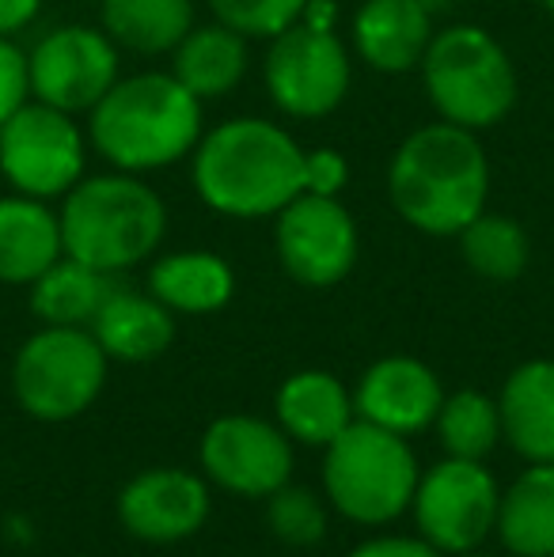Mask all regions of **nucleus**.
I'll return each mask as SVG.
<instances>
[{"label":"nucleus","instance_id":"a211bd4d","mask_svg":"<svg viewBox=\"0 0 554 557\" xmlns=\"http://www.w3.org/2000/svg\"><path fill=\"white\" fill-rule=\"evenodd\" d=\"M502 441L525 462H554V360H525L497 395Z\"/></svg>","mask_w":554,"mask_h":557},{"label":"nucleus","instance_id":"dca6fc26","mask_svg":"<svg viewBox=\"0 0 554 557\" xmlns=\"http://www.w3.org/2000/svg\"><path fill=\"white\" fill-rule=\"evenodd\" d=\"M433 35V12L421 0H365L354 15V46L377 73L418 69Z\"/></svg>","mask_w":554,"mask_h":557},{"label":"nucleus","instance_id":"0eeeda50","mask_svg":"<svg viewBox=\"0 0 554 557\" xmlns=\"http://www.w3.org/2000/svg\"><path fill=\"white\" fill-rule=\"evenodd\" d=\"M107 352L88 326H42L12 360V391L35 421H73L103 395Z\"/></svg>","mask_w":554,"mask_h":557},{"label":"nucleus","instance_id":"c85d7f7f","mask_svg":"<svg viewBox=\"0 0 554 557\" xmlns=\"http://www.w3.org/2000/svg\"><path fill=\"white\" fill-rule=\"evenodd\" d=\"M217 23L244 38H278L304 20L308 0H209Z\"/></svg>","mask_w":554,"mask_h":557},{"label":"nucleus","instance_id":"2eb2a0df","mask_svg":"<svg viewBox=\"0 0 554 557\" xmlns=\"http://www.w3.org/2000/svg\"><path fill=\"white\" fill-rule=\"evenodd\" d=\"M441 403L444 387L433 368L418 357H403V352L369 364L354 387L357 421H369V425L399 436H415L433 425Z\"/></svg>","mask_w":554,"mask_h":557},{"label":"nucleus","instance_id":"b1692460","mask_svg":"<svg viewBox=\"0 0 554 557\" xmlns=\"http://www.w3.org/2000/svg\"><path fill=\"white\" fill-rule=\"evenodd\" d=\"M111 288V273L61 255L42 277L30 281V311L46 326H91Z\"/></svg>","mask_w":554,"mask_h":557},{"label":"nucleus","instance_id":"7ed1b4c3","mask_svg":"<svg viewBox=\"0 0 554 557\" xmlns=\"http://www.w3.org/2000/svg\"><path fill=\"white\" fill-rule=\"evenodd\" d=\"M88 137L114 171H160L201 140V99L175 73H137L91 107Z\"/></svg>","mask_w":554,"mask_h":557},{"label":"nucleus","instance_id":"72a5a7b5","mask_svg":"<svg viewBox=\"0 0 554 557\" xmlns=\"http://www.w3.org/2000/svg\"><path fill=\"white\" fill-rule=\"evenodd\" d=\"M334 20H338L334 0H308V8H304V23L316 30H334Z\"/></svg>","mask_w":554,"mask_h":557},{"label":"nucleus","instance_id":"f704fd0d","mask_svg":"<svg viewBox=\"0 0 554 557\" xmlns=\"http://www.w3.org/2000/svg\"><path fill=\"white\" fill-rule=\"evenodd\" d=\"M421 4H426V8H429V12H433V15H436V12H444V8H448V4H452V0H421Z\"/></svg>","mask_w":554,"mask_h":557},{"label":"nucleus","instance_id":"1a4fd4ad","mask_svg":"<svg viewBox=\"0 0 554 557\" xmlns=\"http://www.w3.org/2000/svg\"><path fill=\"white\" fill-rule=\"evenodd\" d=\"M84 133L73 114L27 99L0 125V175L27 198H65L84 178Z\"/></svg>","mask_w":554,"mask_h":557},{"label":"nucleus","instance_id":"393cba45","mask_svg":"<svg viewBox=\"0 0 554 557\" xmlns=\"http://www.w3.org/2000/svg\"><path fill=\"white\" fill-rule=\"evenodd\" d=\"M103 30L134 53H168L190 35L194 0H103Z\"/></svg>","mask_w":554,"mask_h":557},{"label":"nucleus","instance_id":"2f4dec72","mask_svg":"<svg viewBox=\"0 0 554 557\" xmlns=\"http://www.w3.org/2000/svg\"><path fill=\"white\" fill-rule=\"evenodd\" d=\"M349 557H444L436 546H429L426 539H410V535H380V539H365L361 546H354Z\"/></svg>","mask_w":554,"mask_h":557},{"label":"nucleus","instance_id":"f03ea898","mask_svg":"<svg viewBox=\"0 0 554 557\" xmlns=\"http://www.w3.org/2000/svg\"><path fill=\"white\" fill-rule=\"evenodd\" d=\"M387 198L418 232H464L490 198V160L475 129L436 122L410 133L387 163Z\"/></svg>","mask_w":554,"mask_h":557},{"label":"nucleus","instance_id":"a878e982","mask_svg":"<svg viewBox=\"0 0 554 557\" xmlns=\"http://www.w3.org/2000/svg\"><path fill=\"white\" fill-rule=\"evenodd\" d=\"M464 262L487 281H517L528 270V232L502 213H479L459 232Z\"/></svg>","mask_w":554,"mask_h":557},{"label":"nucleus","instance_id":"f257e3e1","mask_svg":"<svg viewBox=\"0 0 554 557\" xmlns=\"http://www.w3.org/2000/svg\"><path fill=\"white\" fill-rule=\"evenodd\" d=\"M304 148L267 117H232L194 148V190L232 221L278 216L304 194Z\"/></svg>","mask_w":554,"mask_h":557},{"label":"nucleus","instance_id":"473e14b6","mask_svg":"<svg viewBox=\"0 0 554 557\" xmlns=\"http://www.w3.org/2000/svg\"><path fill=\"white\" fill-rule=\"evenodd\" d=\"M42 0H0V35H15L38 15Z\"/></svg>","mask_w":554,"mask_h":557},{"label":"nucleus","instance_id":"f8f14e48","mask_svg":"<svg viewBox=\"0 0 554 557\" xmlns=\"http://www.w3.org/2000/svg\"><path fill=\"white\" fill-rule=\"evenodd\" d=\"M201 474L236 497L267 500L293 478V441L281 433L278 421L229 413L201 433L198 444Z\"/></svg>","mask_w":554,"mask_h":557},{"label":"nucleus","instance_id":"f3484780","mask_svg":"<svg viewBox=\"0 0 554 557\" xmlns=\"http://www.w3.org/2000/svg\"><path fill=\"white\" fill-rule=\"evenodd\" d=\"M88 331L96 334L107 360L148 364V360L163 357L168 345L175 342V311L163 308L152 293L114 285Z\"/></svg>","mask_w":554,"mask_h":557},{"label":"nucleus","instance_id":"9d476101","mask_svg":"<svg viewBox=\"0 0 554 557\" xmlns=\"http://www.w3.org/2000/svg\"><path fill=\"white\" fill-rule=\"evenodd\" d=\"M262 76L281 114L327 117L349 91V53L334 30H316L300 20L270 38Z\"/></svg>","mask_w":554,"mask_h":557},{"label":"nucleus","instance_id":"6ab92c4d","mask_svg":"<svg viewBox=\"0 0 554 557\" xmlns=\"http://www.w3.org/2000/svg\"><path fill=\"white\" fill-rule=\"evenodd\" d=\"M274 413L281 433L293 444L308 447H327L357 421L354 395L342 387L338 375L319 372V368H304L281 383L274 395Z\"/></svg>","mask_w":554,"mask_h":557},{"label":"nucleus","instance_id":"4c0bfd02","mask_svg":"<svg viewBox=\"0 0 554 557\" xmlns=\"http://www.w3.org/2000/svg\"><path fill=\"white\" fill-rule=\"evenodd\" d=\"M84 4H103V0H84Z\"/></svg>","mask_w":554,"mask_h":557},{"label":"nucleus","instance_id":"c756f323","mask_svg":"<svg viewBox=\"0 0 554 557\" xmlns=\"http://www.w3.org/2000/svg\"><path fill=\"white\" fill-rule=\"evenodd\" d=\"M27 99H30L27 53H23L8 35H0V125L20 111Z\"/></svg>","mask_w":554,"mask_h":557},{"label":"nucleus","instance_id":"5701e85b","mask_svg":"<svg viewBox=\"0 0 554 557\" xmlns=\"http://www.w3.org/2000/svg\"><path fill=\"white\" fill-rule=\"evenodd\" d=\"M171 58V73L178 84L206 99H221L244 81L247 73V38L229 30L224 23H209V27H190V35L175 46Z\"/></svg>","mask_w":554,"mask_h":557},{"label":"nucleus","instance_id":"412c9836","mask_svg":"<svg viewBox=\"0 0 554 557\" xmlns=\"http://www.w3.org/2000/svg\"><path fill=\"white\" fill-rule=\"evenodd\" d=\"M148 293L175 315H213L236 293V273L213 250H175L152 262Z\"/></svg>","mask_w":554,"mask_h":557},{"label":"nucleus","instance_id":"aec40b11","mask_svg":"<svg viewBox=\"0 0 554 557\" xmlns=\"http://www.w3.org/2000/svg\"><path fill=\"white\" fill-rule=\"evenodd\" d=\"M61 255V221L42 198H0V285H30Z\"/></svg>","mask_w":554,"mask_h":557},{"label":"nucleus","instance_id":"e433bc0d","mask_svg":"<svg viewBox=\"0 0 554 557\" xmlns=\"http://www.w3.org/2000/svg\"><path fill=\"white\" fill-rule=\"evenodd\" d=\"M540 4H543V8H547V12L554 15V0H540Z\"/></svg>","mask_w":554,"mask_h":557},{"label":"nucleus","instance_id":"4468645a","mask_svg":"<svg viewBox=\"0 0 554 557\" xmlns=\"http://www.w3.org/2000/svg\"><path fill=\"white\" fill-rule=\"evenodd\" d=\"M119 520L140 543H183L206 528L209 482L183 467H148L122 485Z\"/></svg>","mask_w":554,"mask_h":557},{"label":"nucleus","instance_id":"7c9ffc66","mask_svg":"<svg viewBox=\"0 0 554 557\" xmlns=\"http://www.w3.org/2000/svg\"><path fill=\"white\" fill-rule=\"evenodd\" d=\"M346 183H349V163L342 152H334V148H311L304 156V194L338 198Z\"/></svg>","mask_w":554,"mask_h":557},{"label":"nucleus","instance_id":"ddd939ff","mask_svg":"<svg viewBox=\"0 0 554 557\" xmlns=\"http://www.w3.org/2000/svg\"><path fill=\"white\" fill-rule=\"evenodd\" d=\"M278 258L296 285L331 288L349 277L357 262V224L338 198L296 194L278 213Z\"/></svg>","mask_w":554,"mask_h":557},{"label":"nucleus","instance_id":"4be33fe9","mask_svg":"<svg viewBox=\"0 0 554 557\" xmlns=\"http://www.w3.org/2000/svg\"><path fill=\"white\" fill-rule=\"evenodd\" d=\"M494 535L513 557H554V462H528L502 490Z\"/></svg>","mask_w":554,"mask_h":557},{"label":"nucleus","instance_id":"423d86ee","mask_svg":"<svg viewBox=\"0 0 554 557\" xmlns=\"http://www.w3.org/2000/svg\"><path fill=\"white\" fill-rule=\"evenodd\" d=\"M418 69L441 122L479 133L517 107V69L509 53L475 23L436 30Z\"/></svg>","mask_w":554,"mask_h":557},{"label":"nucleus","instance_id":"6e6552de","mask_svg":"<svg viewBox=\"0 0 554 557\" xmlns=\"http://www.w3.org/2000/svg\"><path fill=\"white\" fill-rule=\"evenodd\" d=\"M497 505H502V490L494 474L479 459L448 455L421 470L410 512H415L418 535L429 546H436L441 554H467L494 535Z\"/></svg>","mask_w":554,"mask_h":557},{"label":"nucleus","instance_id":"bb28decb","mask_svg":"<svg viewBox=\"0 0 554 557\" xmlns=\"http://www.w3.org/2000/svg\"><path fill=\"white\" fill-rule=\"evenodd\" d=\"M436 436L441 447L456 459H487L497 444H502V413H497V398L482 395V391H456L444 395L441 413H436Z\"/></svg>","mask_w":554,"mask_h":557},{"label":"nucleus","instance_id":"39448f33","mask_svg":"<svg viewBox=\"0 0 554 557\" xmlns=\"http://www.w3.org/2000/svg\"><path fill=\"white\" fill-rule=\"evenodd\" d=\"M421 467L407 436L354 421L323 447V490L327 505L349 523L384 528L410 512Z\"/></svg>","mask_w":554,"mask_h":557},{"label":"nucleus","instance_id":"9b49d317","mask_svg":"<svg viewBox=\"0 0 554 557\" xmlns=\"http://www.w3.org/2000/svg\"><path fill=\"white\" fill-rule=\"evenodd\" d=\"M27 73L30 99L65 114L91 111L119 84V42L107 30L69 23L38 38L27 53Z\"/></svg>","mask_w":554,"mask_h":557},{"label":"nucleus","instance_id":"c9c22d12","mask_svg":"<svg viewBox=\"0 0 554 557\" xmlns=\"http://www.w3.org/2000/svg\"><path fill=\"white\" fill-rule=\"evenodd\" d=\"M456 557H494V554H479V550H467V554H456Z\"/></svg>","mask_w":554,"mask_h":557},{"label":"nucleus","instance_id":"cd10ccee","mask_svg":"<svg viewBox=\"0 0 554 557\" xmlns=\"http://www.w3.org/2000/svg\"><path fill=\"white\" fill-rule=\"evenodd\" d=\"M267 528L285 546H319L331 528V512L327 500L300 485H281L278 493L267 497Z\"/></svg>","mask_w":554,"mask_h":557},{"label":"nucleus","instance_id":"20e7f679","mask_svg":"<svg viewBox=\"0 0 554 557\" xmlns=\"http://www.w3.org/2000/svg\"><path fill=\"white\" fill-rule=\"evenodd\" d=\"M65 255L103 273H122L156 255L168 232L163 198L130 171L84 175L58 213Z\"/></svg>","mask_w":554,"mask_h":557}]
</instances>
